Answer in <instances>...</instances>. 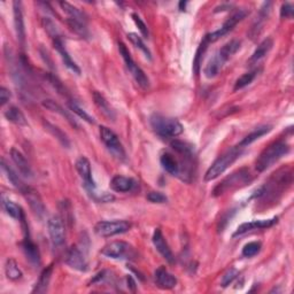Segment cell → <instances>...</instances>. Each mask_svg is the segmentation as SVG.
I'll return each instance as SVG.
<instances>
[{"label":"cell","instance_id":"cell-24","mask_svg":"<svg viewBox=\"0 0 294 294\" xmlns=\"http://www.w3.org/2000/svg\"><path fill=\"white\" fill-rule=\"evenodd\" d=\"M160 162L161 166L164 167V169L168 174L173 175V176H179L181 175V166H179L177 160L170 153H164L160 157Z\"/></svg>","mask_w":294,"mask_h":294},{"label":"cell","instance_id":"cell-41","mask_svg":"<svg viewBox=\"0 0 294 294\" xmlns=\"http://www.w3.org/2000/svg\"><path fill=\"white\" fill-rule=\"evenodd\" d=\"M68 106L70 108V111H72L73 113H75L78 117L82 118V120H84L85 122H87V123H92V124L94 123V118L92 117L90 114H87L82 107L78 106L75 102H73V100H69Z\"/></svg>","mask_w":294,"mask_h":294},{"label":"cell","instance_id":"cell-45","mask_svg":"<svg viewBox=\"0 0 294 294\" xmlns=\"http://www.w3.org/2000/svg\"><path fill=\"white\" fill-rule=\"evenodd\" d=\"M131 17H133V20L135 22V24L137 25V28L139 29V31L140 34L143 35V37L144 38H148V29H147V25L145 24V22L140 19V16L138 14H136V13H133L131 14Z\"/></svg>","mask_w":294,"mask_h":294},{"label":"cell","instance_id":"cell-4","mask_svg":"<svg viewBox=\"0 0 294 294\" xmlns=\"http://www.w3.org/2000/svg\"><path fill=\"white\" fill-rule=\"evenodd\" d=\"M251 181H252V178H251V173H249V170L246 168H243L223 179V181L214 188L213 194L215 197H219V195L224 194V193H226L227 191L234 190V188L246 185V184H248Z\"/></svg>","mask_w":294,"mask_h":294},{"label":"cell","instance_id":"cell-37","mask_svg":"<svg viewBox=\"0 0 294 294\" xmlns=\"http://www.w3.org/2000/svg\"><path fill=\"white\" fill-rule=\"evenodd\" d=\"M209 45V42L207 38H204L203 42L200 43V45L198 47V50H197V53L194 56V61H193V69H194V73L195 75H198L200 73V67H201V63H203V59H204V55L206 53V51H207Z\"/></svg>","mask_w":294,"mask_h":294},{"label":"cell","instance_id":"cell-50","mask_svg":"<svg viewBox=\"0 0 294 294\" xmlns=\"http://www.w3.org/2000/svg\"><path fill=\"white\" fill-rule=\"evenodd\" d=\"M230 8H231V5H221V6H218V7L215 8V13L227 11V10H230Z\"/></svg>","mask_w":294,"mask_h":294},{"label":"cell","instance_id":"cell-15","mask_svg":"<svg viewBox=\"0 0 294 294\" xmlns=\"http://www.w3.org/2000/svg\"><path fill=\"white\" fill-rule=\"evenodd\" d=\"M13 14H14V27L17 41L20 45L23 47L25 44V28H24V19L23 12H22V3L14 2L13 3Z\"/></svg>","mask_w":294,"mask_h":294},{"label":"cell","instance_id":"cell-34","mask_svg":"<svg viewBox=\"0 0 294 294\" xmlns=\"http://www.w3.org/2000/svg\"><path fill=\"white\" fill-rule=\"evenodd\" d=\"M3 208L7 215H10L11 217L15 219H19V221L24 216L23 210H22L20 206H17L14 201L6 199L5 197H3Z\"/></svg>","mask_w":294,"mask_h":294},{"label":"cell","instance_id":"cell-30","mask_svg":"<svg viewBox=\"0 0 294 294\" xmlns=\"http://www.w3.org/2000/svg\"><path fill=\"white\" fill-rule=\"evenodd\" d=\"M2 169L4 173L6 174V177L8 181H10L12 184H13V186H15L17 190H20L21 192H23L25 190V186L23 182L21 181V178L19 177V175H17L14 170H13L12 167L8 166L6 164V161L5 160H2Z\"/></svg>","mask_w":294,"mask_h":294},{"label":"cell","instance_id":"cell-20","mask_svg":"<svg viewBox=\"0 0 294 294\" xmlns=\"http://www.w3.org/2000/svg\"><path fill=\"white\" fill-rule=\"evenodd\" d=\"M271 5H273V4H271L270 2H267V3L263 4L262 7L260 8V12H258V15L256 16V20L252 25L251 31H249V36H251L252 39H254L255 37H257L258 35H260L263 25H265L266 21L268 20V17H269L270 11H271Z\"/></svg>","mask_w":294,"mask_h":294},{"label":"cell","instance_id":"cell-21","mask_svg":"<svg viewBox=\"0 0 294 294\" xmlns=\"http://www.w3.org/2000/svg\"><path fill=\"white\" fill-rule=\"evenodd\" d=\"M137 185V182L135 179L125 176H121V175H117V176H114L111 181V186L112 190L114 192L118 193H126L133 191L134 188Z\"/></svg>","mask_w":294,"mask_h":294},{"label":"cell","instance_id":"cell-51","mask_svg":"<svg viewBox=\"0 0 294 294\" xmlns=\"http://www.w3.org/2000/svg\"><path fill=\"white\" fill-rule=\"evenodd\" d=\"M186 2H181L179 3V10L181 11H185V7H186Z\"/></svg>","mask_w":294,"mask_h":294},{"label":"cell","instance_id":"cell-49","mask_svg":"<svg viewBox=\"0 0 294 294\" xmlns=\"http://www.w3.org/2000/svg\"><path fill=\"white\" fill-rule=\"evenodd\" d=\"M11 96H12L11 91L3 86L2 89H0V104H2V106H4V105L10 102Z\"/></svg>","mask_w":294,"mask_h":294},{"label":"cell","instance_id":"cell-19","mask_svg":"<svg viewBox=\"0 0 294 294\" xmlns=\"http://www.w3.org/2000/svg\"><path fill=\"white\" fill-rule=\"evenodd\" d=\"M22 194L25 197V199L28 200L30 207L34 210V213L37 215L38 217H43V215L45 214V206H44L43 201L39 197L38 192L34 188L27 186L25 190L22 192Z\"/></svg>","mask_w":294,"mask_h":294},{"label":"cell","instance_id":"cell-28","mask_svg":"<svg viewBox=\"0 0 294 294\" xmlns=\"http://www.w3.org/2000/svg\"><path fill=\"white\" fill-rule=\"evenodd\" d=\"M271 129H273V126L271 125H262V126H258L254 131H252L251 134L247 135L246 137H245L241 142L238 144V146L241 148H245L247 147L248 145H251L252 143L255 142V140L260 139L262 136L267 135L268 133H270Z\"/></svg>","mask_w":294,"mask_h":294},{"label":"cell","instance_id":"cell-3","mask_svg":"<svg viewBox=\"0 0 294 294\" xmlns=\"http://www.w3.org/2000/svg\"><path fill=\"white\" fill-rule=\"evenodd\" d=\"M150 122L152 129L155 131V134L164 138H175L182 135L184 131L183 125L175 118L153 115Z\"/></svg>","mask_w":294,"mask_h":294},{"label":"cell","instance_id":"cell-48","mask_svg":"<svg viewBox=\"0 0 294 294\" xmlns=\"http://www.w3.org/2000/svg\"><path fill=\"white\" fill-rule=\"evenodd\" d=\"M293 12H294V8L293 5L289 3H285L280 7V17L282 19H291L293 16Z\"/></svg>","mask_w":294,"mask_h":294},{"label":"cell","instance_id":"cell-22","mask_svg":"<svg viewBox=\"0 0 294 294\" xmlns=\"http://www.w3.org/2000/svg\"><path fill=\"white\" fill-rule=\"evenodd\" d=\"M11 157L13 162H14L15 166L17 167L20 173L23 175L24 177L30 178L32 176V170L31 167H30L29 162L25 159V156L22 154L20 151H17L16 148H12L11 150Z\"/></svg>","mask_w":294,"mask_h":294},{"label":"cell","instance_id":"cell-25","mask_svg":"<svg viewBox=\"0 0 294 294\" xmlns=\"http://www.w3.org/2000/svg\"><path fill=\"white\" fill-rule=\"evenodd\" d=\"M92 96H93L95 106L100 109V112L107 118H109V120H115V112H114V109L111 107V105L108 104L106 98L98 91H94Z\"/></svg>","mask_w":294,"mask_h":294},{"label":"cell","instance_id":"cell-32","mask_svg":"<svg viewBox=\"0 0 294 294\" xmlns=\"http://www.w3.org/2000/svg\"><path fill=\"white\" fill-rule=\"evenodd\" d=\"M59 5L62 8L64 13H67L70 19L81 21L83 23H86V15L84 12H82L80 8H77L75 6H73L72 4H69L67 2H60Z\"/></svg>","mask_w":294,"mask_h":294},{"label":"cell","instance_id":"cell-8","mask_svg":"<svg viewBox=\"0 0 294 294\" xmlns=\"http://www.w3.org/2000/svg\"><path fill=\"white\" fill-rule=\"evenodd\" d=\"M100 253L104 256L113 258V260H128V258H133L135 256L133 246L122 240L112 241V243L107 244Z\"/></svg>","mask_w":294,"mask_h":294},{"label":"cell","instance_id":"cell-5","mask_svg":"<svg viewBox=\"0 0 294 294\" xmlns=\"http://www.w3.org/2000/svg\"><path fill=\"white\" fill-rule=\"evenodd\" d=\"M118 51H120V54L124 60L126 68H128L130 74L135 78V81L137 82L138 85L142 86L143 89H147V87L150 86V80H148V77L145 75L144 70L140 68L138 64H136L133 56H131L128 50V47L125 46L124 43L118 42Z\"/></svg>","mask_w":294,"mask_h":294},{"label":"cell","instance_id":"cell-42","mask_svg":"<svg viewBox=\"0 0 294 294\" xmlns=\"http://www.w3.org/2000/svg\"><path fill=\"white\" fill-rule=\"evenodd\" d=\"M42 24L44 29H45V31L48 34V36L52 37L53 41L56 38H61L58 27H56L54 22L51 19H48V17H44V19L42 20Z\"/></svg>","mask_w":294,"mask_h":294},{"label":"cell","instance_id":"cell-29","mask_svg":"<svg viewBox=\"0 0 294 294\" xmlns=\"http://www.w3.org/2000/svg\"><path fill=\"white\" fill-rule=\"evenodd\" d=\"M4 115H5L7 121H10L16 125H28V121L27 118H25L24 114L16 106L8 107L5 113H4Z\"/></svg>","mask_w":294,"mask_h":294},{"label":"cell","instance_id":"cell-7","mask_svg":"<svg viewBox=\"0 0 294 294\" xmlns=\"http://www.w3.org/2000/svg\"><path fill=\"white\" fill-rule=\"evenodd\" d=\"M131 229V224L124 219H113V221H100L94 225V232L99 237L108 238L116 235H122Z\"/></svg>","mask_w":294,"mask_h":294},{"label":"cell","instance_id":"cell-9","mask_svg":"<svg viewBox=\"0 0 294 294\" xmlns=\"http://www.w3.org/2000/svg\"><path fill=\"white\" fill-rule=\"evenodd\" d=\"M247 14H248V12H247V10H245V8H241V10H238L237 12H235L234 14H232L229 17V19H227L224 22V23L222 24L221 28H219L218 30H216V31L212 32V34L206 35L205 37L208 39L209 44L217 42L219 38L223 37V36H225L226 34H229L230 31H232L236 25L238 24L240 21H243L245 17L247 16Z\"/></svg>","mask_w":294,"mask_h":294},{"label":"cell","instance_id":"cell-6","mask_svg":"<svg viewBox=\"0 0 294 294\" xmlns=\"http://www.w3.org/2000/svg\"><path fill=\"white\" fill-rule=\"evenodd\" d=\"M99 135L100 139L103 140V143L105 144V146L107 147V150L111 152L117 160L124 161L126 159V153L123 145H122L117 135L114 133L113 130L107 128V126L102 125L99 128Z\"/></svg>","mask_w":294,"mask_h":294},{"label":"cell","instance_id":"cell-31","mask_svg":"<svg viewBox=\"0 0 294 294\" xmlns=\"http://www.w3.org/2000/svg\"><path fill=\"white\" fill-rule=\"evenodd\" d=\"M43 106L47 108L48 111H51V112H54V113H58L60 114L61 116L64 117L66 120H67L70 124H72L73 126H75V128H78V124L76 123V121L74 120L73 116L70 115V114L68 112H66L64 109L60 106L59 104H56L55 102H53V100H44L43 102Z\"/></svg>","mask_w":294,"mask_h":294},{"label":"cell","instance_id":"cell-35","mask_svg":"<svg viewBox=\"0 0 294 294\" xmlns=\"http://www.w3.org/2000/svg\"><path fill=\"white\" fill-rule=\"evenodd\" d=\"M44 125H45V129L48 131V133H50L52 136H54V137L59 140L62 146L67 148L70 146L69 138L60 128H58V126L54 124L50 123V122H44Z\"/></svg>","mask_w":294,"mask_h":294},{"label":"cell","instance_id":"cell-16","mask_svg":"<svg viewBox=\"0 0 294 294\" xmlns=\"http://www.w3.org/2000/svg\"><path fill=\"white\" fill-rule=\"evenodd\" d=\"M277 221H278V218L274 217L270 219H258V221L243 223V224H240L238 226V229L236 230L234 237L245 235V234H247V232L253 231V230H261V229H267V227H271L277 223Z\"/></svg>","mask_w":294,"mask_h":294},{"label":"cell","instance_id":"cell-12","mask_svg":"<svg viewBox=\"0 0 294 294\" xmlns=\"http://www.w3.org/2000/svg\"><path fill=\"white\" fill-rule=\"evenodd\" d=\"M20 222L22 223V226H23L24 230V239L22 241V248H23V252L31 265L39 266L41 265V253H39L37 245L34 243L31 238H30L29 227L27 225V223H25V216L22 217L20 219Z\"/></svg>","mask_w":294,"mask_h":294},{"label":"cell","instance_id":"cell-10","mask_svg":"<svg viewBox=\"0 0 294 294\" xmlns=\"http://www.w3.org/2000/svg\"><path fill=\"white\" fill-rule=\"evenodd\" d=\"M47 229L52 246L54 248L62 247L66 241V227L62 218L59 216L51 217L47 222Z\"/></svg>","mask_w":294,"mask_h":294},{"label":"cell","instance_id":"cell-40","mask_svg":"<svg viewBox=\"0 0 294 294\" xmlns=\"http://www.w3.org/2000/svg\"><path fill=\"white\" fill-rule=\"evenodd\" d=\"M128 38H129V41L133 43L136 47L139 48V50L143 52V53L145 54V56H146L148 60H152V53H151L150 48L145 45V43L143 42V39L140 38V36H138L137 34L130 32V34H128Z\"/></svg>","mask_w":294,"mask_h":294},{"label":"cell","instance_id":"cell-13","mask_svg":"<svg viewBox=\"0 0 294 294\" xmlns=\"http://www.w3.org/2000/svg\"><path fill=\"white\" fill-rule=\"evenodd\" d=\"M64 262L70 268L77 271H82V273H85L89 269V265H87L85 256L83 255L81 249L77 246H72L67 249L64 255Z\"/></svg>","mask_w":294,"mask_h":294},{"label":"cell","instance_id":"cell-39","mask_svg":"<svg viewBox=\"0 0 294 294\" xmlns=\"http://www.w3.org/2000/svg\"><path fill=\"white\" fill-rule=\"evenodd\" d=\"M258 72H260V69H254V70H252V72H248L246 74H244L243 76H240L235 83L234 90L238 91V90L244 89V87H246L247 85L251 84V83L255 80V77L257 76Z\"/></svg>","mask_w":294,"mask_h":294},{"label":"cell","instance_id":"cell-17","mask_svg":"<svg viewBox=\"0 0 294 294\" xmlns=\"http://www.w3.org/2000/svg\"><path fill=\"white\" fill-rule=\"evenodd\" d=\"M53 46H54L55 50L58 51V53L60 54L61 59H62L66 67L72 70L74 74H76V75H81V68L78 67L77 63L72 59V56H70V54L68 53L67 48H66L64 45H63L62 39H61V38L54 39V41H53Z\"/></svg>","mask_w":294,"mask_h":294},{"label":"cell","instance_id":"cell-47","mask_svg":"<svg viewBox=\"0 0 294 294\" xmlns=\"http://www.w3.org/2000/svg\"><path fill=\"white\" fill-rule=\"evenodd\" d=\"M47 78H48V81L51 82V84L54 86V89L59 92V93H61L64 96L68 95V92H67V90H66V87L62 85V83H61L54 75H51L50 74V75L47 76Z\"/></svg>","mask_w":294,"mask_h":294},{"label":"cell","instance_id":"cell-14","mask_svg":"<svg viewBox=\"0 0 294 294\" xmlns=\"http://www.w3.org/2000/svg\"><path fill=\"white\" fill-rule=\"evenodd\" d=\"M152 241H153V244H154L156 251L161 254L162 257H164L167 262L170 263V265L175 263L174 253L170 249L164 234H162V231H161V229H159V227H157V229H155L154 232H153Z\"/></svg>","mask_w":294,"mask_h":294},{"label":"cell","instance_id":"cell-2","mask_svg":"<svg viewBox=\"0 0 294 294\" xmlns=\"http://www.w3.org/2000/svg\"><path fill=\"white\" fill-rule=\"evenodd\" d=\"M243 153V148L239 146L232 147L231 150L225 152L224 154L218 156L216 160L213 162V165L209 167L208 170L206 171L205 175V181L206 182H212L214 179L221 176L224 171L229 168V167L234 164V162L238 159Z\"/></svg>","mask_w":294,"mask_h":294},{"label":"cell","instance_id":"cell-11","mask_svg":"<svg viewBox=\"0 0 294 294\" xmlns=\"http://www.w3.org/2000/svg\"><path fill=\"white\" fill-rule=\"evenodd\" d=\"M76 170L77 173L80 174L81 178L83 179V183H84V187L87 191V193L93 198L95 195V183L93 181V177H92V169H91V164L87 157L81 156L78 157L76 161Z\"/></svg>","mask_w":294,"mask_h":294},{"label":"cell","instance_id":"cell-36","mask_svg":"<svg viewBox=\"0 0 294 294\" xmlns=\"http://www.w3.org/2000/svg\"><path fill=\"white\" fill-rule=\"evenodd\" d=\"M66 22H67L69 29L75 32L77 36H80L81 38H84V39H87L90 37V32L86 28V23H83V22L81 21L70 19V17H68Z\"/></svg>","mask_w":294,"mask_h":294},{"label":"cell","instance_id":"cell-44","mask_svg":"<svg viewBox=\"0 0 294 294\" xmlns=\"http://www.w3.org/2000/svg\"><path fill=\"white\" fill-rule=\"evenodd\" d=\"M238 275H239V271L236 269V268H230L229 270L226 271V273L223 275V277H222V286L223 287H226V286H229V285L234 282V280L238 277Z\"/></svg>","mask_w":294,"mask_h":294},{"label":"cell","instance_id":"cell-46","mask_svg":"<svg viewBox=\"0 0 294 294\" xmlns=\"http://www.w3.org/2000/svg\"><path fill=\"white\" fill-rule=\"evenodd\" d=\"M147 200L152 204H165L167 203V197L161 192H150L146 195Z\"/></svg>","mask_w":294,"mask_h":294},{"label":"cell","instance_id":"cell-23","mask_svg":"<svg viewBox=\"0 0 294 294\" xmlns=\"http://www.w3.org/2000/svg\"><path fill=\"white\" fill-rule=\"evenodd\" d=\"M240 45H241V43L239 41H237V39H232V41L224 44V45L222 46V48H219L218 52L215 55H216L217 58L225 64L226 61L230 60L231 56L239 51Z\"/></svg>","mask_w":294,"mask_h":294},{"label":"cell","instance_id":"cell-43","mask_svg":"<svg viewBox=\"0 0 294 294\" xmlns=\"http://www.w3.org/2000/svg\"><path fill=\"white\" fill-rule=\"evenodd\" d=\"M260 251H261V243L252 241V243H248L244 246L243 255L245 257H253V256H255L256 254L260 253Z\"/></svg>","mask_w":294,"mask_h":294},{"label":"cell","instance_id":"cell-33","mask_svg":"<svg viewBox=\"0 0 294 294\" xmlns=\"http://www.w3.org/2000/svg\"><path fill=\"white\" fill-rule=\"evenodd\" d=\"M5 274H6V277L13 280V282H16V280H19L22 278V274L21 269L19 268V265H17V262L14 260V258H7L6 263H5Z\"/></svg>","mask_w":294,"mask_h":294},{"label":"cell","instance_id":"cell-18","mask_svg":"<svg viewBox=\"0 0 294 294\" xmlns=\"http://www.w3.org/2000/svg\"><path fill=\"white\" fill-rule=\"evenodd\" d=\"M155 284L162 289H171L177 285V278L171 275L165 267L157 268L154 274Z\"/></svg>","mask_w":294,"mask_h":294},{"label":"cell","instance_id":"cell-1","mask_svg":"<svg viewBox=\"0 0 294 294\" xmlns=\"http://www.w3.org/2000/svg\"><path fill=\"white\" fill-rule=\"evenodd\" d=\"M289 152V146L283 140H278L270 144L269 146L261 152V154L255 161V168L258 173H263L275 165L278 160L282 159Z\"/></svg>","mask_w":294,"mask_h":294},{"label":"cell","instance_id":"cell-38","mask_svg":"<svg viewBox=\"0 0 294 294\" xmlns=\"http://www.w3.org/2000/svg\"><path fill=\"white\" fill-rule=\"evenodd\" d=\"M170 146L173 147V150L176 151L178 154L185 157H193V146L191 144L183 142V140L175 139L170 143Z\"/></svg>","mask_w":294,"mask_h":294},{"label":"cell","instance_id":"cell-26","mask_svg":"<svg viewBox=\"0 0 294 294\" xmlns=\"http://www.w3.org/2000/svg\"><path fill=\"white\" fill-rule=\"evenodd\" d=\"M274 46V41L271 38H266L265 41L260 43V45L256 47V50L254 51L251 59H249V63H256L258 61L262 60L265 56L269 53L271 48Z\"/></svg>","mask_w":294,"mask_h":294},{"label":"cell","instance_id":"cell-27","mask_svg":"<svg viewBox=\"0 0 294 294\" xmlns=\"http://www.w3.org/2000/svg\"><path fill=\"white\" fill-rule=\"evenodd\" d=\"M52 273H53V266L52 265L46 267L45 269L43 270V273L41 274V276H39V279L36 284V286H35L32 289V293H45V292H47L48 285H50V282H51Z\"/></svg>","mask_w":294,"mask_h":294}]
</instances>
